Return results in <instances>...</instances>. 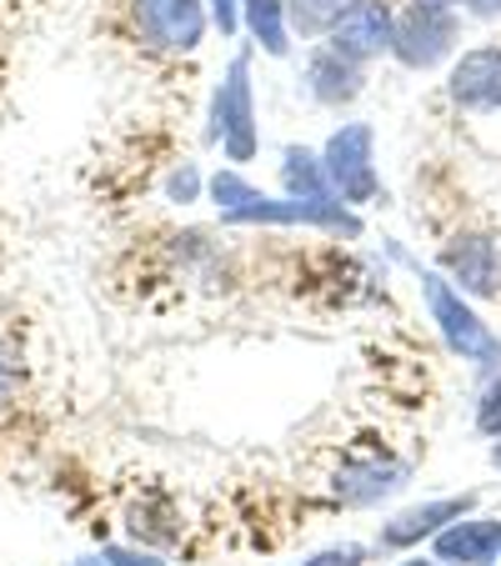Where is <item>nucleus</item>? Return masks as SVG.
<instances>
[{"mask_svg": "<svg viewBox=\"0 0 501 566\" xmlns=\"http://www.w3.org/2000/svg\"><path fill=\"white\" fill-rule=\"evenodd\" d=\"M477 431L491 437V441H501V371L491 376L477 396Z\"/></svg>", "mask_w": 501, "mask_h": 566, "instance_id": "f3484780", "label": "nucleus"}, {"mask_svg": "<svg viewBox=\"0 0 501 566\" xmlns=\"http://www.w3.org/2000/svg\"><path fill=\"white\" fill-rule=\"evenodd\" d=\"M321 166H326V181L336 191V201L372 206L382 196V176H376V130L372 120H342V126L326 136L321 146Z\"/></svg>", "mask_w": 501, "mask_h": 566, "instance_id": "20e7f679", "label": "nucleus"}, {"mask_svg": "<svg viewBox=\"0 0 501 566\" xmlns=\"http://www.w3.org/2000/svg\"><path fill=\"white\" fill-rule=\"evenodd\" d=\"M447 96L461 111H501V45H471L447 75Z\"/></svg>", "mask_w": 501, "mask_h": 566, "instance_id": "9b49d317", "label": "nucleus"}, {"mask_svg": "<svg viewBox=\"0 0 501 566\" xmlns=\"http://www.w3.org/2000/svg\"><path fill=\"white\" fill-rule=\"evenodd\" d=\"M206 11H211V25L221 31V41H231L241 31V0H206Z\"/></svg>", "mask_w": 501, "mask_h": 566, "instance_id": "aec40b11", "label": "nucleus"}, {"mask_svg": "<svg viewBox=\"0 0 501 566\" xmlns=\"http://www.w3.org/2000/svg\"><path fill=\"white\" fill-rule=\"evenodd\" d=\"M396 566H447V562H437V556H421V552H416V556H406V562H396Z\"/></svg>", "mask_w": 501, "mask_h": 566, "instance_id": "5701e85b", "label": "nucleus"}, {"mask_svg": "<svg viewBox=\"0 0 501 566\" xmlns=\"http://www.w3.org/2000/svg\"><path fill=\"white\" fill-rule=\"evenodd\" d=\"M461 11L477 21H501V0H461Z\"/></svg>", "mask_w": 501, "mask_h": 566, "instance_id": "4be33fe9", "label": "nucleus"}, {"mask_svg": "<svg viewBox=\"0 0 501 566\" xmlns=\"http://www.w3.org/2000/svg\"><path fill=\"white\" fill-rule=\"evenodd\" d=\"M206 140H221V156L231 160V166L257 160L261 120H257V86H251V51H236L221 75V86L211 91V126H206Z\"/></svg>", "mask_w": 501, "mask_h": 566, "instance_id": "f03ea898", "label": "nucleus"}, {"mask_svg": "<svg viewBox=\"0 0 501 566\" xmlns=\"http://www.w3.org/2000/svg\"><path fill=\"white\" fill-rule=\"evenodd\" d=\"M301 86H306V96L316 101V106L342 111L366 91V65L346 61L342 51H331V45L321 41L306 51V75H301Z\"/></svg>", "mask_w": 501, "mask_h": 566, "instance_id": "f8f14e48", "label": "nucleus"}, {"mask_svg": "<svg viewBox=\"0 0 501 566\" xmlns=\"http://www.w3.org/2000/svg\"><path fill=\"white\" fill-rule=\"evenodd\" d=\"M281 191L301 196V201H326V196H336L326 181V166H321V150H311V146L281 150Z\"/></svg>", "mask_w": 501, "mask_h": 566, "instance_id": "2eb2a0df", "label": "nucleus"}, {"mask_svg": "<svg viewBox=\"0 0 501 566\" xmlns=\"http://www.w3.org/2000/svg\"><path fill=\"white\" fill-rule=\"evenodd\" d=\"M392 35H396V6L392 0H346L336 25L326 31V45L342 51L346 61L372 65L382 55H392Z\"/></svg>", "mask_w": 501, "mask_h": 566, "instance_id": "0eeeda50", "label": "nucleus"}, {"mask_svg": "<svg viewBox=\"0 0 501 566\" xmlns=\"http://www.w3.org/2000/svg\"><path fill=\"white\" fill-rule=\"evenodd\" d=\"M366 556H372V546L342 542V546H326V552H316L311 562H301V566H366Z\"/></svg>", "mask_w": 501, "mask_h": 566, "instance_id": "a211bd4d", "label": "nucleus"}, {"mask_svg": "<svg viewBox=\"0 0 501 566\" xmlns=\"http://www.w3.org/2000/svg\"><path fill=\"white\" fill-rule=\"evenodd\" d=\"M431 556L447 566H497L501 562V516L491 512H467L431 536Z\"/></svg>", "mask_w": 501, "mask_h": 566, "instance_id": "9d476101", "label": "nucleus"}, {"mask_svg": "<svg viewBox=\"0 0 501 566\" xmlns=\"http://www.w3.org/2000/svg\"><path fill=\"white\" fill-rule=\"evenodd\" d=\"M416 281H421V301H427V311H431V321H437V336L447 342V352L461 356V361H471V366H487V371L501 366V336L477 316L471 296H461L441 271H416Z\"/></svg>", "mask_w": 501, "mask_h": 566, "instance_id": "f257e3e1", "label": "nucleus"}, {"mask_svg": "<svg viewBox=\"0 0 501 566\" xmlns=\"http://www.w3.org/2000/svg\"><path fill=\"white\" fill-rule=\"evenodd\" d=\"M431 6H461V0H431Z\"/></svg>", "mask_w": 501, "mask_h": 566, "instance_id": "a878e982", "label": "nucleus"}, {"mask_svg": "<svg viewBox=\"0 0 501 566\" xmlns=\"http://www.w3.org/2000/svg\"><path fill=\"white\" fill-rule=\"evenodd\" d=\"M241 31L257 41V51H267L271 61L291 55V21L286 0H241Z\"/></svg>", "mask_w": 501, "mask_h": 566, "instance_id": "4468645a", "label": "nucleus"}, {"mask_svg": "<svg viewBox=\"0 0 501 566\" xmlns=\"http://www.w3.org/2000/svg\"><path fill=\"white\" fill-rule=\"evenodd\" d=\"M75 566H111V562H106V556H81Z\"/></svg>", "mask_w": 501, "mask_h": 566, "instance_id": "b1692460", "label": "nucleus"}, {"mask_svg": "<svg viewBox=\"0 0 501 566\" xmlns=\"http://www.w3.org/2000/svg\"><path fill=\"white\" fill-rule=\"evenodd\" d=\"M406 476H411V467L406 461H392V457H356L346 461L342 471H336V481H331V492H336V502L342 506H376L386 502V496H396L406 486Z\"/></svg>", "mask_w": 501, "mask_h": 566, "instance_id": "ddd939ff", "label": "nucleus"}, {"mask_svg": "<svg viewBox=\"0 0 501 566\" xmlns=\"http://www.w3.org/2000/svg\"><path fill=\"white\" fill-rule=\"evenodd\" d=\"M166 196H171V201H201V171H196V166H181V171H171L166 176Z\"/></svg>", "mask_w": 501, "mask_h": 566, "instance_id": "6ab92c4d", "label": "nucleus"}, {"mask_svg": "<svg viewBox=\"0 0 501 566\" xmlns=\"http://www.w3.org/2000/svg\"><path fill=\"white\" fill-rule=\"evenodd\" d=\"M481 506V492H461V496H431V502L421 506H406V512H396L392 522H382V532H376V546L382 552H416V546L427 542L437 532H447L457 516L477 512Z\"/></svg>", "mask_w": 501, "mask_h": 566, "instance_id": "6e6552de", "label": "nucleus"}, {"mask_svg": "<svg viewBox=\"0 0 501 566\" xmlns=\"http://www.w3.org/2000/svg\"><path fill=\"white\" fill-rule=\"evenodd\" d=\"M226 226H316V231H331V235H346L356 241L362 235V216L352 211L346 201L326 196V201H301V196H267L257 191L246 206L221 216Z\"/></svg>", "mask_w": 501, "mask_h": 566, "instance_id": "39448f33", "label": "nucleus"}, {"mask_svg": "<svg viewBox=\"0 0 501 566\" xmlns=\"http://www.w3.org/2000/svg\"><path fill=\"white\" fill-rule=\"evenodd\" d=\"M491 467L501 471V441H497V447H491Z\"/></svg>", "mask_w": 501, "mask_h": 566, "instance_id": "393cba45", "label": "nucleus"}, {"mask_svg": "<svg viewBox=\"0 0 501 566\" xmlns=\"http://www.w3.org/2000/svg\"><path fill=\"white\" fill-rule=\"evenodd\" d=\"M461 45V15L457 6H431V0H411L396 11L392 35V61L401 71H437L457 55Z\"/></svg>", "mask_w": 501, "mask_h": 566, "instance_id": "7ed1b4c3", "label": "nucleus"}, {"mask_svg": "<svg viewBox=\"0 0 501 566\" xmlns=\"http://www.w3.org/2000/svg\"><path fill=\"white\" fill-rule=\"evenodd\" d=\"M441 276L461 296H501V241H491V235H457L441 251Z\"/></svg>", "mask_w": 501, "mask_h": 566, "instance_id": "1a4fd4ad", "label": "nucleus"}, {"mask_svg": "<svg viewBox=\"0 0 501 566\" xmlns=\"http://www.w3.org/2000/svg\"><path fill=\"white\" fill-rule=\"evenodd\" d=\"M101 556H106L111 566H166L156 552H140V546H121V542H106V546H101Z\"/></svg>", "mask_w": 501, "mask_h": 566, "instance_id": "412c9836", "label": "nucleus"}, {"mask_svg": "<svg viewBox=\"0 0 501 566\" xmlns=\"http://www.w3.org/2000/svg\"><path fill=\"white\" fill-rule=\"evenodd\" d=\"M131 21L150 51L166 55H191L211 31L206 0H131Z\"/></svg>", "mask_w": 501, "mask_h": 566, "instance_id": "423d86ee", "label": "nucleus"}, {"mask_svg": "<svg viewBox=\"0 0 501 566\" xmlns=\"http://www.w3.org/2000/svg\"><path fill=\"white\" fill-rule=\"evenodd\" d=\"M346 0H286V21H291V35L301 41H326V31L336 25Z\"/></svg>", "mask_w": 501, "mask_h": 566, "instance_id": "dca6fc26", "label": "nucleus"}]
</instances>
